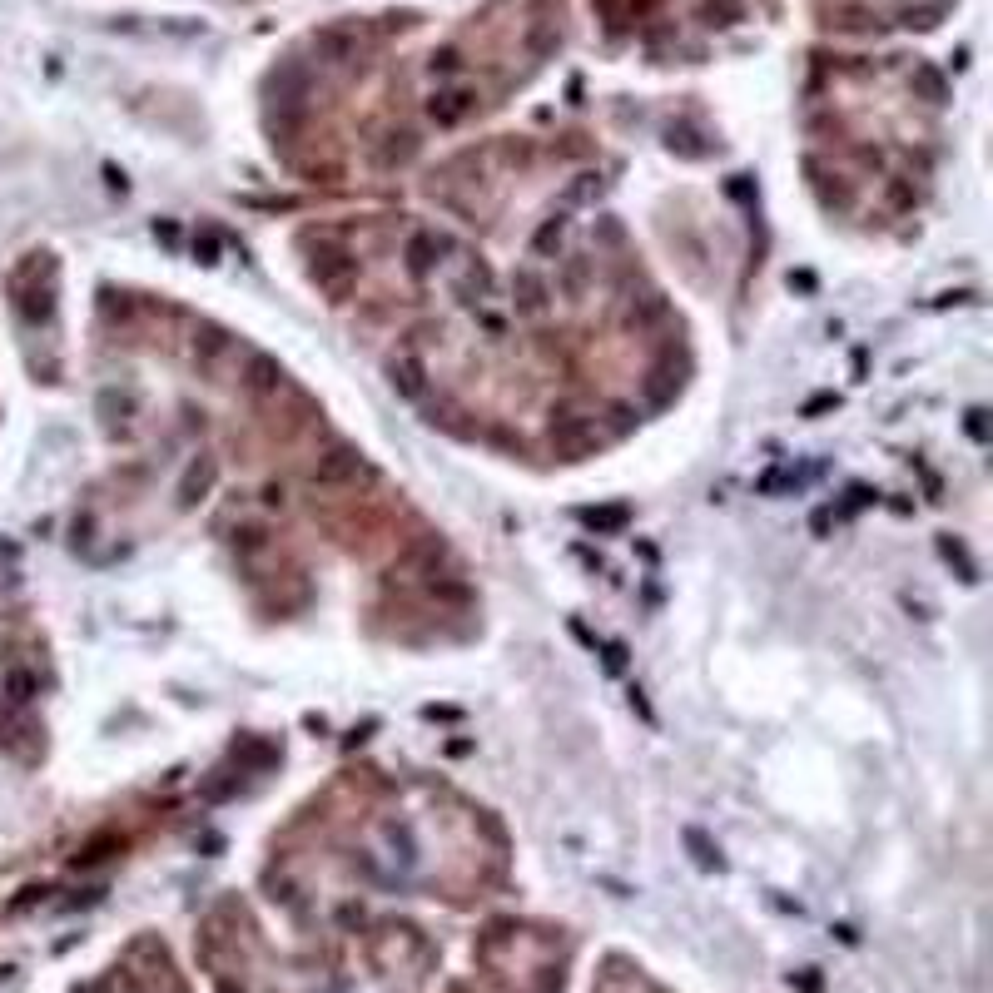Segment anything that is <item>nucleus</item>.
Masks as SVG:
<instances>
[{
    "instance_id": "9d476101",
    "label": "nucleus",
    "mask_w": 993,
    "mask_h": 993,
    "mask_svg": "<svg viewBox=\"0 0 993 993\" xmlns=\"http://www.w3.org/2000/svg\"><path fill=\"white\" fill-rule=\"evenodd\" d=\"M686 840H691V850H696V859H701V864H706V869H715V864H720V859H715V854H710V845H706V840H701V835H696V830H691V835H686Z\"/></svg>"
},
{
    "instance_id": "423d86ee",
    "label": "nucleus",
    "mask_w": 993,
    "mask_h": 993,
    "mask_svg": "<svg viewBox=\"0 0 993 993\" xmlns=\"http://www.w3.org/2000/svg\"><path fill=\"white\" fill-rule=\"evenodd\" d=\"M393 388L403 393V398H423L427 393V363L418 353H403V358H393Z\"/></svg>"
},
{
    "instance_id": "6e6552de",
    "label": "nucleus",
    "mask_w": 993,
    "mask_h": 993,
    "mask_svg": "<svg viewBox=\"0 0 993 993\" xmlns=\"http://www.w3.org/2000/svg\"><path fill=\"white\" fill-rule=\"evenodd\" d=\"M457 298L467 308H482V298H487V269L482 264H467V274L457 279Z\"/></svg>"
},
{
    "instance_id": "39448f33",
    "label": "nucleus",
    "mask_w": 993,
    "mask_h": 993,
    "mask_svg": "<svg viewBox=\"0 0 993 993\" xmlns=\"http://www.w3.org/2000/svg\"><path fill=\"white\" fill-rule=\"evenodd\" d=\"M353 269H358V264H353L343 249H333V244H323V254L313 249V279L323 288H338L343 279H353Z\"/></svg>"
},
{
    "instance_id": "f8f14e48",
    "label": "nucleus",
    "mask_w": 993,
    "mask_h": 993,
    "mask_svg": "<svg viewBox=\"0 0 993 993\" xmlns=\"http://www.w3.org/2000/svg\"><path fill=\"white\" fill-rule=\"evenodd\" d=\"M800 989H805V993H820V979H815V969H805V974H800Z\"/></svg>"
},
{
    "instance_id": "f257e3e1",
    "label": "nucleus",
    "mask_w": 993,
    "mask_h": 993,
    "mask_svg": "<svg viewBox=\"0 0 993 993\" xmlns=\"http://www.w3.org/2000/svg\"><path fill=\"white\" fill-rule=\"evenodd\" d=\"M512 308H517L522 318H542V313L552 308V284H547L537 269H522V274L512 279Z\"/></svg>"
},
{
    "instance_id": "7ed1b4c3",
    "label": "nucleus",
    "mask_w": 993,
    "mask_h": 993,
    "mask_svg": "<svg viewBox=\"0 0 993 993\" xmlns=\"http://www.w3.org/2000/svg\"><path fill=\"white\" fill-rule=\"evenodd\" d=\"M452 249H457V244H452L447 234H432V229H427V234H418V239L408 244V269H413L418 279H427V274L442 264V254H452Z\"/></svg>"
},
{
    "instance_id": "1a4fd4ad",
    "label": "nucleus",
    "mask_w": 993,
    "mask_h": 993,
    "mask_svg": "<svg viewBox=\"0 0 993 993\" xmlns=\"http://www.w3.org/2000/svg\"><path fill=\"white\" fill-rule=\"evenodd\" d=\"M586 279H591V274H586V264H581V259H567V264H562V274H557V284H552V293L562 288L567 298H576V293H586Z\"/></svg>"
},
{
    "instance_id": "20e7f679",
    "label": "nucleus",
    "mask_w": 993,
    "mask_h": 993,
    "mask_svg": "<svg viewBox=\"0 0 993 993\" xmlns=\"http://www.w3.org/2000/svg\"><path fill=\"white\" fill-rule=\"evenodd\" d=\"M244 388H249L254 398H279V388H284V368H279L274 358L254 353V358H249V368H244Z\"/></svg>"
},
{
    "instance_id": "0eeeda50",
    "label": "nucleus",
    "mask_w": 993,
    "mask_h": 993,
    "mask_svg": "<svg viewBox=\"0 0 993 993\" xmlns=\"http://www.w3.org/2000/svg\"><path fill=\"white\" fill-rule=\"evenodd\" d=\"M467 110H472V95H462V90L457 95H432V120L437 125H457Z\"/></svg>"
},
{
    "instance_id": "9b49d317",
    "label": "nucleus",
    "mask_w": 993,
    "mask_h": 993,
    "mask_svg": "<svg viewBox=\"0 0 993 993\" xmlns=\"http://www.w3.org/2000/svg\"><path fill=\"white\" fill-rule=\"evenodd\" d=\"M919 85H924V90H929V95H934V100H939V95H944V80H939V75H934V70H919Z\"/></svg>"
},
{
    "instance_id": "f03ea898",
    "label": "nucleus",
    "mask_w": 993,
    "mask_h": 993,
    "mask_svg": "<svg viewBox=\"0 0 993 993\" xmlns=\"http://www.w3.org/2000/svg\"><path fill=\"white\" fill-rule=\"evenodd\" d=\"M358 472H363L358 452H353V447H333V452H323V457L313 462V472H308V477H313L318 487H343V482H353Z\"/></svg>"
}]
</instances>
